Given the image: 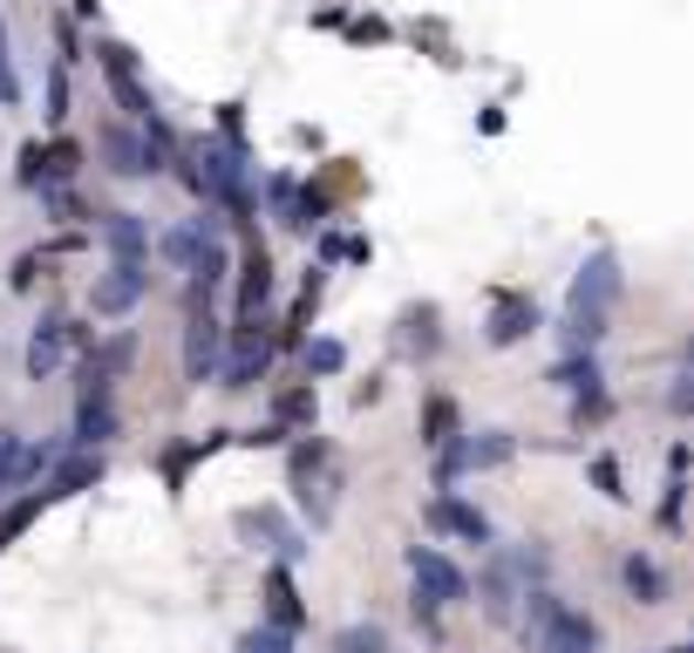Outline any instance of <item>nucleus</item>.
I'll use <instances>...</instances> for the list:
<instances>
[{"label":"nucleus","instance_id":"nucleus-1","mask_svg":"<svg viewBox=\"0 0 694 653\" xmlns=\"http://www.w3.org/2000/svg\"><path fill=\"white\" fill-rule=\"evenodd\" d=\"M612 300H620V259L612 253H592L586 266H579V279H572V293H565V347L572 354H592V341L606 334V313H612Z\"/></svg>","mask_w":694,"mask_h":653},{"label":"nucleus","instance_id":"nucleus-2","mask_svg":"<svg viewBox=\"0 0 694 653\" xmlns=\"http://www.w3.org/2000/svg\"><path fill=\"white\" fill-rule=\"evenodd\" d=\"M408 586H416V612H423V620H436L442 606L470 599V579L436 545H408Z\"/></svg>","mask_w":694,"mask_h":653},{"label":"nucleus","instance_id":"nucleus-3","mask_svg":"<svg viewBox=\"0 0 694 653\" xmlns=\"http://www.w3.org/2000/svg\"><path fill=\"white\" fill-rule=\"evenodd\" d=\"M273 334H266V320H238L232 326V341H225V361H218V375H225V388H253L266 367H273Z\"/></svg>","mask_w":694,"mask_h":653},{"label":"nucleus","instance_id":"nucleus-4","mask_svg":"<svg viewBox=\"0 0 694 653\" xmlns=\"http://www.w3.org/2000/svg\"><path fill=\"white\" fill-rule=\"evenodd\" d=\"M293 490H300V511L313 517V524H327L334 517V490H327V442L320 436H307V442H293Z\"/></svg>","mask_w":694,"mask_h":653},{"label":"nucleus","instance_id":"nucleus-5","mask_svg":"<svg viewBox=\"0 0 694 653\" xmlns=\"http://www.w3.org/2000/svg\"><path fill=\"white\" fill-rule=\"evenodd\" d=\"M225 361V326L212 307H191V326H184V382H212V367Z\"/></svg>","mask_w":694,"mask_h":653},{"label":"nucleus","instance_id":"nucleus-6","mask_svg":"<svg viewBox=\"0 0 694 653\" xmlns=\"http://www.w3.org/2000/svg\"><path fill=\"white\" fill-rule=\"evenodd\" d=\"M143 293H150V272H143V266H130V259H116L109 272H96V286H89V307H96L103 320H116V313H130Z\"/></svg>","mask_w":694,"mask_h":653},{"label":"nucleus","instance_id":"nucleus-7","mask_svg":"<svg viewBox=\"0 0 694 653\" xmlns=\"http://www.w3.org/2000/svg\"><path fill=\"white\" fill-rule=\"evenodd\" d=\"M96 55H103V75H109V89H116V103H122V109H130L137 122H150V116H157V103H150V89H143V82H137V55H130V49H122V41H103V49H96Z\"/></svg>","mask_w":694,"mask_h":653},{"label":"nucleus","instance_id":"nucleus-8","mask_svg":"<svg viewBox=\"0 0 694 653\" xmlns=\"http://www.w3.org/2000/svg\"><path fill=\"white\" fill-rule=\"evenodd\" d=\"M103 157H109L116 178H157L163 171V150L150 137H137V130H122V122H109V130H103Z\"/></svg>","mask_w":694,"mask_h":653},{"label":"nucleus","instance_id":"nucleus-9","mask_svg":"<svg viewBox=\"0 0 694 653\" xmlns=\"http://www.w3.org/2000/svg\"><path fill=\"white\" fill-rule=\"evenodd\" d=\"M103 449H68V457L49 470V483H41V504H62V497H82V490L103 483Z\"/></svg>","mask_w":694,"mask_h":653},{"label":"nucleus","instance_id":"nucleus-10","mask_svg":"<svg viewBox=\"0 0 694 653\" xmlns=\"http://www.w3.org/2000/svg\"><path fill=\"white\" fill-rule=\"evenodd\" d=\"M429 531H442V538H457V545H490V517L470 497H457V490H442L429 504Z\"/></svg>","mask_w":694,"mask_h":653},{"label":"nucleus","instance_id":"nucleus-11","mask_svg":"<svg viewBox=\"0 0 694 653\" xmlns=\"http://www.w3.org/2000/svg\"><path fill=\"white\" fill-rule=\"evenodd\" d=\"M538 300H524V293H511V300H498V307H490V320H483V341L490 347H517V341H531V334H538Z\"/></svg>","mask_w":694,"mask_h":653},{"label":"nucleus","instance_id":"nucleus-12","mask_svg":"<svg viewBox=\"0 0 694 653\" xmlns=\"http://www.w3.org/2000/svg\"><path fill=\"white\" fill-rule=\"evenodd\" d=\"M212 245H218V218H204V212H197V218H184V225L163 232V238H157V253L171 259V266H184V272H197V259L212 253Z\"/></svg>","mask_w":694,"mask_h":653},{"label":"nucleus","instance_id":"nucleus-13","mask_svg":"<svg viewBox=\"0 0 694 653\" xmlns=\"http://www.w3.org/2000/svg\"><path fill=\"white\" fill-rule=\"evenodd\" d=\"M538 653H599V627L579 606H558L545 620V633H538Z\"/></svg>","mask_w":694,"mask_h":653},{"label":"nucleus","instance_id":"nucleus-14","mask_svg":"<svg viewBox=\"0 0 694 653\" xmlns=\"http://www.w3.org/2000/svg\"><path fill=\"white\" fill-rule=\"evenodd\" d=\"M266 627H279V633H300V627H307L300 586H293V571H286V565L266 571Z\"/></svg>","mask_w":694,"mask_h":653},{"label":"nucleus","instance_id":"nucleus-15","mask_svg":"<svg viewBox=\"0 0 694 653\" xmlns=\"http://www.w3.org/2000/svg\"><path fill=\"white\" fill-rule=\"evenodd\" d=\"M62 354H68V320L49 313V320L34 326V341H28V382H49L55 367H62Z\"/></svg>","mask_w":694,"mask_h":653},{"label":"nucleus","instance_id":"nucleus-16","mask_svg":"<svg viewBox=\"0 0 694 653\" xmlns=\"http://www.w3.org/2000/svg\"><path fill=\"white\" fill-rule=\"evenodd\" d=\"M266 300H273V259L253 245V253H245V266H238V320H259Z\"/></svg>","mask_w":694,"mask_h":653},{"label":"nucleus","instance_id":"nucleus-17","mask_svg":"<svg viewBox=\"0 0 694 653\" xmlns=\"http://www.w3.org/2000/svg\"><path fill=\"white\" fill-rule=\"evenodd\" d=\"M238 531H245V538H273V552H279L286 565H293V558L307 552V538H300V531L286 524L279 511H238Z\"/></svg>","mask_w":694,"mask_h":653},{"label":"nucleus","instance_id":"nucleus-18","mask_svg":"<svg viewBox=\"0 0 694 653\" xmlns=\"http://www.w3.org/2000/svg\"><path fill=\"white\" fill-rule=\"evenodd\" d=\"M103 245H109L116 259L143 266V253H150V232H143V218H137V212H103Z\"/></svg>","mask_w":694,"mask_h":653},{"label":"nucleus","instance_id":"nucleus-19","mask_svg":"<svg viewBox=\"0 0 694 653\" xmlns=\"http://www.w3.org/2000/svg\"><path fill=\"white\" fill-rule=\"evenodd\" d=\"M545 382L565 388L572 402H586V395H599V361H592V354H565V361H552Z\"/></svg>","mask_w":694,"mask_h":653},{"label":"nucleus","instance_id":"nucleus-20","mask_svg":"<svg viewBox=\"0 0 694 653\" xmlns=\"http://www.w3.org/2000/svg\"><path fill=\"white\" fill-rule=\"evenodd\" d=\"M395 341H402V354H408V361H429V354H436V341H442V334H436V307H408Z\"/></svg>","mask_w":694,"mask_h":653},{"label":"nucleus","instance_id":"nucleus-21","mask_svg":"<svg viewBox=\"0 0 694 653\" xmlns=\"http://www.w3.org/2000/svg\"><path fill=\"white\" fill-rule=\"evenodd\" d=\"M620 579H627V592H633V606H668V579H661V565H653V558H627L620 565Z\"/></svg>","mask_w":694,"mask_h":653},{"label":"nucleus","instance_id":"nucleus-22","mask_svg":"<svg viewBox=\"0 0 694 653\" xmlns=\"http://www.w3.org/2000/svg\"><path fill=\"white\" fill-rule=\"evenodd\" d=\"M511 449H517V436L483 429V436H463V463L470 470H498V463H511Z\"/></svg>","mask_w":694,"mask_h":653},{"label":"nucleus","instance_id":"nucleus-23","mask_svg":"<svg viewBox=\"0 0 694 653\" xmlns=\"http://www.w3.org/2000/svg\"><path fill=\"white\" fill-rule=\"evenodd\" d=\"M423 442H429V449L457 442V402H449V395H429V402H423Z\"/></svg>","mask_w":694,"mask_h":653},{"label":"nucleus","instance_id":"nucleus-24","mask_svg":"<svg viewBox=\"0 0 694 653\" xmlns=\"http://www.w3.org/2000/svg\"><path fill=\"white\" fill-rule=\"evenodd\" d=\"M313 408H320V402H313V388H286L273 416H279V429H286V422H293V429H307V422H313Z\"/></svg>","mask_w":694,"mask_h":653},{"label":"nucleus","instance_id":"nucleus-25","mask_svg":"<svg viewBox=\"0 0 694 653\" xmlns=\"http://www.w3.org/2000/svg\"><path fill=\"white\" fill-rule=\"evenodd\" d=\"M232 653H293V633H279V627H253V633H238Z\"/></svg>","mask_w":694,"mask_h":653},{"label":"nucleus","instance_id":"nucleus-26","mask_svg":"<svg viewBox=\"0 0 694 653\" xmlns=\"http://www.w3.org/2000/svg\"><path fill=\"white\" fill-rule=\"evenodd\" d=\"M41 517V490H34V497H21V504H8V511H0V545H8V538H21V531Z\"/></svg>","mask_w":694,"mask_h":653},{"label":"nucleus","instance_id":"nucleus-27","mask_svg":"<svg viewBox=\"0 0 694 653\" xmlns=\"http://www.w3.org/2000/svg\"><path fill=\"white\" fill-rule=\"evenodd\" d=\"M21 436L14 429H0V490H21Z\"/></svg>","mask_w":694,"mask_h":653},{"label":"nucleus","instance_id":"nucleus-28","mask_svg":"<svg viewBox=\"0 0 694 653\" xmlns=\"http://www.w3.org/2000/svg\"><path fill=\"white\" fill-rule=\"evenodd\" d=\"M341 361H348L341 341H307V375H341Z\"/></svg>","mask_w":694,"mask_h":653},{"label":"nucleus","instance_id":"nucleus-29","mask_svg":"<svg viewBox=\"0 0 694 653\" xmlns=\"http://www.w3.org/2000/svg\"><path fill=\"white\" fill-rule=\"evenodd\" d=\"M334 653H388V633H382V627H348V633L334 640Z\"/></svg>","mask_w":694,"mask_h":653},{"label":"nucleus","instance_id":"nucleus-30","mask_svg":"<svg viewBox=\"0 0 694 653\" xmlns=\"http://www.w3.org/2000/svg\"><path fill=\"white\" fill-rule=\"evenodd\" d=\"M592 490H599V497H612V504L627 497V477H620V463H612V457H592Z\"/></svg>","mask_w":694,"mask_h":653},{"label":"nucleus","instance_id":"nucleus-31","mask_svg":"<svg viewBox=\"0 0 694 653\" xmlns=\"http://www.w3.org/2000/svg\"><path fill=\"white\" fill-rule=\"evenodd\" d=\"M668 416H694V375H681V382L668 388Z\"/></svg>","mask_w":694,"mask_h":653},{"label":"nucleus","instance_id":"nucleus-32","mask_svg":"<svg viewBox=\"0 0 694 653\" xmlns=\"http://www.w3.org/2000/svg\"><path fill=\"white\" fill-rule=\"evenodd\" d=\"M62 116H68V75L55 68L49 75V122H62Z\"/></svg>","mask_w":694,"mask_h":653},{"label":"nucleus","instance_id":"nucleus-33","mask_svg":"<svg viewBox=\"0 0 694 653\" xmlns=\"http://www.w3.org/2000/svg\"><path fill=\"white\" fill-rule=\"evenodd\" d=\"M21 89H14V62H8V34H0V103H14Z\"/></svg>","mask_w":694,"mask_h":653},{"label":"nucleus","instance_id":"nucleus-34","mask_svg":"<svg viewBox=\"0 0 694 653\" xmlns=\"http://www.w3.org/2000/svg\"><path fill=\"white\" fill-rule=\"evenodd\" d=\"M21 184H41V143H21Z\"/></svg>","mask_w":694,"mask_h":653},{"label":"nucleus","instance_id":"nucleus-35","mask_svg":"<svg viewBox=\"0 0 694 653\" xmlns=\"http://www.w3.org/2000/svg\"><path fill=\"white\" fill-rule=\"evenodd\" d=\"M49 212H55V218H89V212H82V204H75L68 191H49Z\"/></svg>","mask_w":694,"mask_h":653},{"label":"nucleus","instance_id":"nucleus-36","mask_svg":"<svg viewBox=\"0 0 694 653\" xmlns=\"http://www.w3.org/2000/svg\"><path fill=\"white\" fill-rule=\"evenodd\" d=\"M34 266H41V259L28 253V259H14V272H8V279H14V286H34Z\"/></svg>","mask_w":694,"mask_h":653},{"label":"nucleus","instance_id":"nucleus-37","mask_svg":"<svg viewBox=\"0 0 694 653\" xmlns=\"http://www.w3.org/2000/svg\"><path fill=\"white\" fill-rule=\"evenodd\" d=\"M653 653H674V646H653Z\"/></svg>","mask_w":694,"mask_h":653},{"label":"nucleus","instance_id":"nucleus-38","mask_svg":"<svg viewBox=\"0 0 694 653\" xmlns=\"http://www.w3.org/2000/svg\"><path fill=\"white\" fill-rule=\"evenodd\" d=\"M687 653H694V646H687Z\"/></svg>","mask_w":694,"mask_h":653}]
</instances>
